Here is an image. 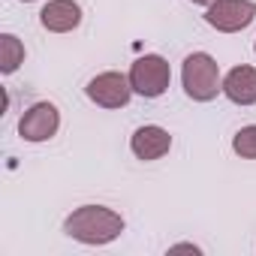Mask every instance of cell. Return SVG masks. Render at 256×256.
Wrapping results in <instances>:
<instances>
[{
  "mask_svg": "<svg viewBox=\"0 0 256 256\" xmlns=\"http://www.w3.org/2000/svg\"><path fill=\"white\" fill-rule=\"evenodd\" d=\"M169 250H172V253H175V250H193V253H202V250H199L196 244H172Z\"/></svg>",
  "mask_w": 256,
  "mask_h": 256,
  "instance_id": "obj_12",
  "label": "cell"
},
{
  "mask_svg": "<svg viewBox=\"0 0 256 256\" xmlns=\"http://www.w3.org/2000/svg\"><path fill=\"white\" fill-rule=\"evenodd\" d=\"M253 54H256V40H253Z\"/></svg>",
  "mask_w": 256,
  "mask_h": 256,
  "instance_id": "obj_15",
  "label": "cell"
},
{
  "mask_svg": "<svg viewBox=\"0 0 256 256\" xmlns=\"http://www.w3.org/2000/svg\"><path fill=\"white\" fill-rule=\"evenodd\" d=\"M126 232L120 211L108 205H78L64 217V235L84 247H106Z\"/></svg>",
  "mask_w": 256,
  "mask_h": 256,
  "instance_id": "obj_1",
  "label": "cell"
},
{
  "mask_svg": "<svg viewBox=\"0 0 256 256\" xmlns=\"http://www.w3.org/2000/svg\"><path fill=\"white\" fill-rule=\"evenodd\" d=\"M82 6L76 0H46L40 10V24L48 34H72L82 24Z\"/></svg>",
  "mask_w": 256,
  "mask_h": 256,
  "instance_id": "obj_9",
  "label": "cell"
},
{
  "mask_svg": "<svg viewBox=\"0 0 256 256\" xmlns=\"http://www.w3.org/2000/svg\"><path fill=\"white\" fill-rule=\"evenodd\" d=\"M58 130H60V108L48 100L28 106L18 118V136H22V142H30V145L52 142L58 136Z\"/></svg>",
  "mask_w": 256,
  "mask_h": 256,
  "instance_id": "obj_5",
  "label": "cell"
},
{
  "mask_svg": "<svg viewBox=\"0 0 256 256\" xmlns=\"http://www.w3.org/2000/svg\"><path fill=\"white\" fill-rule=\"evenodd\" d=\"M84 96H88L94 106L114 112V108H126L136 94H133V84H130V76H126V72L106 70V72H96V76L84 84Z\"/></svg>",
  "mask_w": 256,
  "mask_h": 256,
  "instance_id": "obj_4",
  "label": "cell"
},
{
  "mask_svg": "<svg viewBox=\"0 0 256 256\" xmlns=\"http://www.w3.org/2000/svg\"><path fill=\"white\" fill-rule=\"evenodd\" d=\"M223 96L241 108L256 106V66L253 64H235L229 72H223Z\"/></svg>",
  "mask_w": 256,
  "mask_h": 256,
  "instance_id": "obj_8",
  "label": "cell"
},
{
  "mask_svg": "<svg viewBox=\"0 0 256 256\" xmlns=\"http://www.w3.org/2000/svg\"><path fill=\"white\" fill-rule=\"evenodd\" d=\"M18 4H36V0H18Z\"/></svg>",
  "mask_w": 256,
  "mask_h": 256,
  "instance_id": "obj_14",
  "label": "cell"
},
{
  "mask_svg": "<svg viewBox=\"0 0 256 256\" xmlns=\"http://www.w3.org/2000/svg\"><path fill=\"white\" fill-rule=\"evenodd\" d=\"M232 154L241 160H256V124H247L232 136Z\"/></svg>",
  "mask_w": 256,
  "mask_h": 256,
  "instance_id": "obj_11",
  "label": "cell"
},
{
  "mask_svg": "<svg viewBox=\"0 0 256 256\" xmlns=\"http://www.w3.org/2000/svg\"><path fill=\"white\" fill-rule=\"evenodd\" d=\"M169 151H172V133L160 124H142L130 136V154L142 163L163 160Z\"/></svg>",
  "mask_w": 256,
  "mask_h": 256,
  "instance_id": "obj_7",
  "label": "cell"
},
{
  "mask_svg": "<svg viewBox=\"0 0 256 256\" xmlns=\"http://www.w3.org/2000/svg\"><path fill=\"white\" fill-rule=\"evenodd\" d=\"M24 58H28V48H24V42L16 34H0V72L4 76L18 72Z\"/></svg>",
  "mask_w": 256,
  "mask_h": 256,
  "instance_id": "obj_10",
  "label": "cell"
},
{
  "mask_svg": "<svg viewBox=\"0 0 256 256\" xmlns=\"http://www.w3.org/2000/svg\"><path fill=\"white\" fill-rule=\"evenodd\" d=\"M126 76H130L133 94L142 96V100H160L172 88V66L157 52H148V54L136 58L130 64V70H126Z\"/></svg>",
  "mask_w": 256,
  "mask_h": 256,
  "instance_id": "obj_3",
  "label": "cell"
},
{
  "mask_svg": "<svg viewBox=\"0 0 256 256\" xmlns=\"http://www.w3.org/2000/svg\"><path fill=\"white\" fill-rule=\"evenodd\" d=\"M202 18L217 34H241L256 22V0H214Z\"/></svg>",
  "mask_w": 256,
  "mask_h": 256,
  "instance_id": "obj_6",
  "label": "cell"
},
{
  "mask_svg": "<svg viewBox=\"0 0 256 256\" xmlns=\"http://www.w3.org/2000/svg\"><path fill=\"white\" fill-rule=\"evenodd\" d=\"M181 88L193 102H214L223 94V70L214 54L190 52L181 64Z\"/></svg>",
  "mask_w": 256,
  "mask_h": 256,
  "instance_id": "obj_2",
  "label": "cell"
},
{
  "mask_svg": "<svg viewBox=\"0 0 256 256\" xmlns=\"http://www.w3.org/2000/svg\"><path fill=\"white\" fill-rule=\"evenodd\" d=\"M190 4H196V6H211L214 0H190Z\"/></svg>",
  "mask_w": 256,
  "mask_h": 256,
  "instance_id": "obj_13",
  "label": "cell"
}]
</instances>
